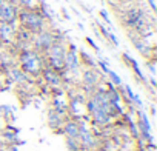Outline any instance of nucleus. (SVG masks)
I'll list each match as a JSON object with an SVG mask.
<instances>
[{
	"label": "nucleus",
	"mask_w": 157,
	"mask_h": 151,
	"mask_svg": "<svg viewBox=\"0 0 157 151\" xmlns=\"http://www.w3.org/2000/svg\"><path fill=\"white\" fill-rule=\"evenodd\" d=\"M17 22H19L20 28L29 31L31 34H37V33H40L42 29L46 28V20H45V17L40 14L39 8H33V10L20 8V10H19Z\"/></svg>",
	"instance_id": "nucleus-1"
},
{
	"label": "nucleus",
	"mask_w": 157,
	"mask_h": 151,
	"mask_svg": "<svg viewBox=\"0 0 157 151\" xmlns=\"http://www.w3.org/2000/svg\"><path fill=\"white\" fill-rule=\"evenodd\" d=\"M19 68L26 72L28 76H39L42 72V69L45 68L43 63V57L40 52H37L36 49L29 48V49H23L19 52Z\"/></svg>",
	"instance_id": "nucleus-2"
},
{
	"label": "nucleus",
	"mask_w": 157,
	"mask_h": 151,
	"mask_svg": "<svg viewBox=\"0 0 157 151\" xmlns=\"http://www.w3.org/2000/svg\"><path fill=\"white\" fill-rule=\"evenodd\" d=\"M48 57V66L63 72L65 71V54H66V48L63 45V42H56L49 46V49L45 52Z\"/></svg>",
	"instance_id": "nucleus-3"
},
{
	"label": "nucleus",
	"mask_w": 157,
	"mask_h": 151,
	"mask_svg": "<svg viewBox=\"0 0 157 151\" xmlns=\"http://www.w3.org/2000/svg\"><path fill=\"white\" fill-rule=\"evenodd\" d=\"M56 42H62L59 37H57V34H54L51 29H42L40 33H37V34H34L33 36V42H31V45H33V49H36L37 52H40V54H45L48 49H49V46L52 45V43H56Z\"/></svg>",
	"instance_id": "nucleus-4"
},
{
	"label": "nucleus",
	"mask_w": 157,
	"mask_h": 151,
	"mask_svg": "<svg viewBox=\"0 0 157 151\" xmlns=\"http://www.w3.org/2000/svg\"><path fill=\"white\" fill-rule=\"evenodd\" d=\"M19 10L20 8L14 0H5V2H2L0 3V22L16 25L17 17H19Z\"/></svg>",
	"instance_id": "nucleus-5"
},
{
	"label": "nucleus",
	"mask_w": 157,
	"mask_h": 151,
	"mask_svg": "<svg viewBox=\"0 0 157 151\" xmlns=\"http://www.w3.org/2000/svg\"><path fill=\"white\" fill-rule=\"evenodd\" d=\"M100 83V74L97 68H85L82 71V85L88 93H93L96 88H99Z\"/></svg>",
	"instance_id": "nucleus-6"
},
{
	"label": "nucleus",
	"mask_w": 157,
	"mask_h": 151,
	"mask_svg": "<svg viewBox=\"0 0 157 151\" xmlns=\"http://www.w3.org/2000/svg\"><path fill=\"white\" fill-rule=\"evenodd\" d=\"M78 68H80V59H78L75 45L71 43L65 54V71L75 72V71H78Z\"/></svg>",
	"instance_id": "nucleus-7"
},
{
	"label": "nucleus",
	"mask_w": 157,
	"mask_h": 151,
	"mask_svg": "<svg viewBox=\"0 0 157 151\" xmlns=\"http://www.w3.org/2000/svg\"><path fill=\"white\" fill-rule=\"evenodd\" d=\"M42 77L45 79V82L48 83V85H51V87H60L62 83H63V76H62V72H59V71H56V69H52V68H49V66H45L43 69H42Z\"/></svg>",
	"instance_id": "nucleus-8"
},
{
	"label": "nucleus",
	"mask_w": 157,
	"mask_h": 151,
	"mask_svg": "<svg viewBox=\"0 0 157 151\" xmlns=\"http://www.w3.org/2000/svg\"><path fill=\"white\" fill-rule=\"evenodd\" d=\"M16 31H17L16 25L0 22V43H5V45L14 43V40H16Z\"/></svg>",
	"instance_id": "nucleus-9"
},
{
	"label": "nucleus",
	"mask_w": 157,
	"mask_h": 151,
	"mask_svg": "<svg viewBox=\"0 0 157 151\" xmlns=\"http://www.w3.org/2000/svg\"><path fill=\"white\" fill-rule=\"evenodd\" d=\"M90 116H91V120H93V123L94 125H97V126H106L109 122H111V116L102 108V106H97L94 111H91L90 113Z\"/></svg>",
	"instance_id": "nucleus-10"
},
{
	"label": "nucleus",
	"mask_w": 157,
	"mask_h": 151,
	"mask_svg": "<svg viewBox=\"0 0 157 151\" xmlns=\"http://www.w3.org/2000/svg\"><path fill=\"white\" fill-rule=\"evenodd\" d=\"M6 77L10 79V82H14V83H19V85H25L29 80L28 74L23 72L19 66H11L10 69H6Z\"/></svg>",
	"instance_id": "nucleus-11"
},
{
	"label": "nucleus",
	"mask_w": 157,
	"mask_h": 151,
	"mask_svg": "<svg viewBox=\"0 0 157 151\" xmlns=\"http://www.w3.org/2000/svg\"><path fill=\"white\" fill-rule=\"evenodd\" d=\"M63 123H65V114H62V113L56 111L54 108H51L48 111V125L52 130H56V128H62Z\"/></svg>",
	"instance_id": "nucleus-12"
},
{
	"label": "nucleus",
	"mask_w": 157,
	"mask_h": 151,
	"mask_svg": "<svg viewBox=\"0 0 157 151\" xmlns=\"http://www.w3.org/2000/svg\"><path fill=\"white\" fill-rule=\"evenodd\" d=\"M62 133H65L66 137H78V122L74 119L65 120L63 126H62Z\"/></svg>",
	"instance_id": "nucleus-13"
},
{
	"label": "nucleus",
	"mask_w": 157,
	"mask_h": 151,
	"mask_svg": "<svg viewBox=\"0 0 157 151\" xmlns=\"http://www.w3.org/2000/svg\"><path fill=\"white\" fill-rule=\"evenodd\" d=\"M123 59H125V62H128V65H129V66H131V68L134 69V72L137 74V77H139L140 80H143V82H145L146 79H145V76H143V72L140 71V68H139L137 62H136V60H134L132 57H129L128 54H123Z\"/></svg>",
	"instance_id": "nucleus-14"
},
{
	"label": "nucleus",
	"mask_w": 157,
	"mask_h": 151,
	"mask_svg": "<svg viewBox=\"0 0 157 151\" xmlns=\"http://www.w3.org/2000/svg\"><path fill=\"white\" fill-rule=\"evenodd\" d=\"M78 59H80V65L83 63V66H85V68H96V62L90 57V54H88V52L82 51V52H80V56H78Z\"/></svg>",
	"instance_id": "nucleus-15"
},
{
	"label": "nucleus",
	"mask_w": 157,
	"mask_h": 151,
	"mask_svg": "<svg viewBox=\"0 0 157 151\" xmlns=\"http://www.w3.org/2000/svg\"><path fill=\"white\" fill-rule=\"evenodd\" d=\"M16 3L19 5V8H26V10H33L39 6L37 0H16Z\"/></svg>",
	"instance_id": "nucleus-16"
},
{
	"label": "nucleus",
	"mask_w": 157,
	"mask_h": 151,
	"mask_svg": "<svg viewBox=\"0 0 157 151\" xmlns=\"http://www.w3.org/2000/svg\"><path fill=\"white\" fill-rule=\"evenodd\" d=\"M66 145L71 151H80V142H78V139L75 137H66Z\"/></svg>",
	"instance_id": "nucleus-17"
},
{
	"label": "nucleus",
	"mask_w": 157,
	"mask_h": 151,
	"mask_svg": "<svg viewBox=\"0 0 157 151\" xmlns=\"http://www.w3.org/2000/svg\"><path fill=\"white\" fill-rule=\"evenodd\" d=\"M125 93L128 94V99H129L131 102H134L137 106H142V100H140V97H139L137 94H134V93H132L131 87H128V85H126V87H125Z\"/></svg>",
	"instance_id": "nucleus-18"
},
{
	"label": "nucleus",
	"mask_w": 157,
	"mask_h": 151,
	"mask_svg": "<svg viewBox=\"0 0 157 151\" xmlns=\"http://www.w3.org/2000/svg\"><path fill=\"white\" fill-rule=\"evenodd\" d=\"M100 16H102V17L105 19V22H106L108 25L111 23V20H109V16H108V13H106V10H100Z\"/></svg>",
	"instance_id": "nucleus-19"
},
{
	"label": "nucleus",
	"mask_w": 157,
	"mask_h": 151,
	"mask_svg": "<svg viewBox=\"0 0 157 151\" xmlns=\"http://www.w3.org/2000/svg\"><path fill=\"white\" fill-rule=\"evenodd\" d=\"M86 42H88V43H90V45H91V46H93V48H94V49H96V51L99 52V46H97V45H96V43H94V42H93V40L90 39V37H86Z\"/></svg>",
	"instance_id": "nucleus-20"
},
{
	"label": "nucleus",
	"mask_w": 157,
	"mask_h": 151,
	"mask_svg": "<svg viewBox=\"0 0 157 151\" xmlns=\"http://www.w3.org/2000/svg\"><path fill=\"white\" fill-rule=\"evenodd\" d=\"M146 2L149 3V6H151V10H152V11H155V2H154V0H146Z\"/></svg>",
	"instance_id": "nucleus-21"
},
{
	"label": "nucleus",
	"mask_w": 157,
	"mask_h": 151,
	"mask_svg": "<svg viewBox=\"0 0 157 151\" xmlns=\"http://www.w3.org/2000/svg\"><path fill=\"white\" fill-rule=\"evenodd\" d=\"M2 2H5V0H0V3H2ZM14 2H16V0H14Z\"/></svg>",
	"instance_id": "nucleus-22"
},
{
	"label": "nucleus",
	"mask_w": 157,
	"mask_h": 151,
	"mask_svg": "<svg viewBox=\"0 0 157 151\" xmlns=\"http://www.w3.org/2000/svg\"><path fill=\"white\" fill-rule=\"evenodd\" d=\"M93 151H96V149H93ZM97 151H100V149H97Z\"/></svg>",
	"instance_id": "nucleus-23"
}]
</instances>
